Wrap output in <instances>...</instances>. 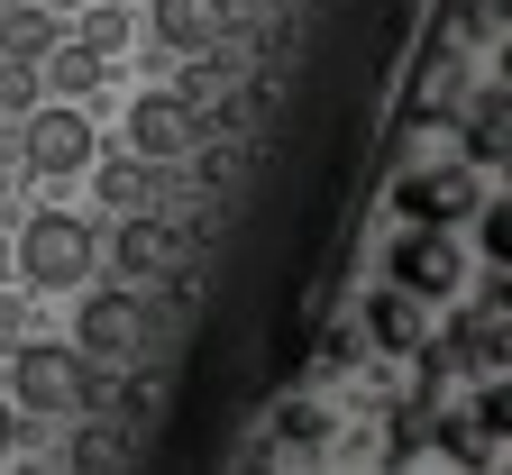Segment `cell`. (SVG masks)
<instances>
[{"label":"cell","mask_w":512,"mask_h":475,"mask_svg":"<svg viewBox=\"0 0 512 475\" xmlns=\"http://www.w3.org/2000/svg\"><path fill=\"white\" fill-rule=\"evenodd\" d=\"M110 64H119V55H101V46H83V37H55V46L37 55V74H46L64 101H92V92L110 83Z\"/></svg>","instance_id":"9c48e42d"},{"label":"cell","mask_w":512,"mask_h":475,"mask_svg":"<svg viewBox=\"0 0 512 475\" xmlns=\"http://www.w3.org/2000/svg\"><path fill=\"white\" fill-rule=\"evenodd\" d=\"M458 83H467V55H458V37H439L430 64H421V83H412V119H439L448 101H458Z\"/></svg>","instance_id":"4fadbf2b"},{"label":"cell","mask_w":512,"mask_h":475,"mask_svg":"<svg viewBox=\"0 0 512 475\" xmlns=\"http://www.w3.org/2000/svg\"><path fill=\"white\" fill-rule=\"evenodd\" d=\"M128 457H138V439H128L119 421H101V430H83V439H74V466H83V475H101V466H128Z\"/></svg>","instance_id":"9a60e30c"},{"label":"cell","mask_w":512,"mask_h":475,"mask_svg":"<svg viewBox=\"0 0 512 475\" xmlns=\"http://www.w3.org/2000/svg\"><path fill=\"white\" fill-rule=\"evenodd\" d=\"M147 28H156V46H174V55H202V46L229 37V0H147Z\"/></svg>","instance_id":"52a82bcc"},{"label":"cell","mask_w":512,"mask_h":475,"mask_svg":"<svg viewBox=\"0 0 512 475\" xmlns=\"http://www.w3.org/2000/svg\"><path fill=\"white\" fill-rule=\"evenodd\" d=\"M119 412H128V421H156V412H165V384H156V375H138V384L119 393Z\"/></svg>","instance_id":"ffe728a7"},{"label":"cell","mask_w":512,"mask_h":475,"mask_svg":"<svg viewBox=\"0 0 512 475\" xmlns=\"http://www.w3.org/2000/svg\"><path fill=\"white\" fill-rule=\"evenodd\" d=\"M0 101H10V110H28V101H37V64H28V55L0 64Z\"/></svg>","instance_id":"d6986e66"},{"label":"cell","mask_w":512,"mask_h":475,"mask_svg":"<svg viewBox=\"0 0 512 475\" xmlns=\"http://www.w3.org/2000/svg\"><path fill=\"white\" fill-rule=\"evenodd\" d=\"M467 201H476V165H458V174H412V183H403V211H412L421 229L467 220Z\"/></svg>","instance_id":"30bf717a"},{"label":"cell","mask_w":512,"mask_h":475,"mask_svg":"<svg viewBox=\"0 0 512 475\" xmlns=\"http://www.w3.org/2000/svg\"><path fill=\"white\" fill-rule=\"evenodd\" d=\"M0 366H10V402H19V412H101V402H110V375H119V366L64 348V338H37V329L10 338Z\"/></svg>","instance_id":"6da1fadb"},{"label":"cell","mask_w":512,"mask_h":475,"mask_svg":"<svg viewBox=\"0 0 512 475\" xmlns=\"http://www.w3.org/2000/svg\"><path fill=\"white\" fill-rule=\"evenodd\" d=\"M467 265H458V247H448L439 229H412V238H394V284L403 293H448Z\"/></svg>","instance_id":"ba28073f"},{"label":"cell","mask_w":512,"mask_h":475,"mask_svg":"<svg viewBox=\"0 0 512 475\" xmlns=\"http://www.w3.org/2000/svg\"><path fill=\"white\" fill-rule=\"evenodd\" d=\"M503 119H512V101H503V83H485V101L467 110V165H503Z\"/></svg>","instance_id":"5bb4252c"},{"label":"cell","mask_w":512,"mask_h":475,"mask_svg":"<svg viewBox=\"0 0 512 475\" xmlns=\"http://www.w3.org/2000/svg\"><path fill=\"white\" fill-rule=\"evenodd\" d=\"M64 28L46 19V10H10V19H0V46H10V55H46Z\"/></svg>","instance_id":"e0dca14e"},{"label":"cell","mask_w":512,"mask_h":475,"mask_svg":"<svg viewBox=\"0 0 512 475\" xmlns=\"http://www.w3.org/2000/svg\"><path fill=\"white\" fill-rule=\"evenodd\" d=\"M192 147H202V119H192V101H183V92H138V110H128V156L183 165Z\"/></svg>","instance_id":"277c9868"},{"label":"cell","mask_w":512,"mask_h":475,"mask_svg":"<svg viewBox=\"0 0 512 475\" xmlns=\"http://www.w3.org/2000/svg\"><path fill=\"white\" fill-rule=\"evenodd\" d=\"M110 256H119L128 284H165V275H183V229L156 220V211H128L119 238H110Z\"/></svg>","instance_id":"8992f818"},{"label":"cell","mask_w":512,"mask_h":475,"mask_svg":"<svg viewBox=\"0 0 512 475\" xmlns=\"http://www.w3.org/2000/svg\"><path fill=\"white\" fill-rule=\"evenodd\" d=\"M74 37H83V46H101V55H119V46H128V10H119V0H83Z\"/></svg>","instance_id":"2e32d148"},{"label":"cell","mask_w":512,"mask_h":475,"mask_svg":"<svg viewBox=\"0 0 512 475\" xmlns=\"http://www.w3.org/2000/svg\"><path fill=\"white\" fill-rule=\"evenodd\" d=\"M503 28V0H458V19H448V37H494Z\"/></svg>","instance_id":"ac0fdd59"},{"label":"cell","mask_w":512,"mask_h":475,"mask_svg":"<svg viewBox=\"0 0 512 475\" xmlns=\"http://www.w3.org/2000/svg\"><path fill=\"white\" fill-rule=\"evenodd\" d=\"M74 348L101 357V366H138L147 357V302H138V284H92L83 311H74Z\"/></svg>","instance_id":"3957f363"},{"label":"cell","mask_w":512,"mask_h":475,"mask_svg":"<svg viewBox=\"0 0 512 475\" xmlns=\"http://www.w3.org/2000/svg\"><path fill=\"white\" fill-rule=\"evenodd\" d=\"M284 439H293V448L320 439V412H311V402H284Z\"/></svg>","instance_id":"44dd1931"},{"label":"cell","mask_w":512,"mask_h":475,"mask_svg":"<svg viewBox=\"0 0 512 475\" xmlns=\"http://www.w3.org/2000/svg\"><path fill=\"white\" fill-rule=\"evenodd\" d=\"M366 338H375L384 357H421V293L384 284V293L366 302Z\"/></svg>","instance_id":"8fae6325"},{"label":"cell","mask_w":512,"mask_h":475,"mask_svg":"<svg viewBox=\"0 0 512 475\" xmlns=\"http://www.w3.org/2000/svg\"><path fill=\"white\" fill-rule=\"evenodd\" d=\"M10 448H19V402L0 393V457H10Z\"/></svg>","instance_id":"7402d4cb"},{"label":"cell","mask_w":512,"mask_h":475,"mask_svg":"<svg viewBox=\"0 0 512 475\" xmlns=\"http://www.w3.org/2000/svg\"><path fill=\"white\" fill-rule=\"evenodd\" d=\"M83 174L101 192V211H147V192H156V165L147 156H92Z\"/></svg>","instance_id":"7c38bea8"},{"label":"cell","mask_w":512,"mask_h":475,"mask_svg":"<svg viewBox=\"0 0 512 475\" xmlns=\"http://www.w3.org/2000/svg\"><path fill=\"white\" fill-rule=\"evenodd\" d=\"M92 165V119L74 110V101H28V174H46V183H64V174H83Z\"/></svg>","instance_id":"5b68a950"},{"label":"cell","mask_w":512,"mask_h":475,"mask_svg":"<svg viewBox=\"0 0 512 475\" xmlns=\"http://www.w3.org/2000/svg\"><path fill=\"white\" fill-rule=\"evenodd\" d=\"M92 256H101L92 220L37 211V220L19 229V284H28V293H83V284H92Z\"/></svg>","instance_id":"7a4b0ae2"}]
</instances>
